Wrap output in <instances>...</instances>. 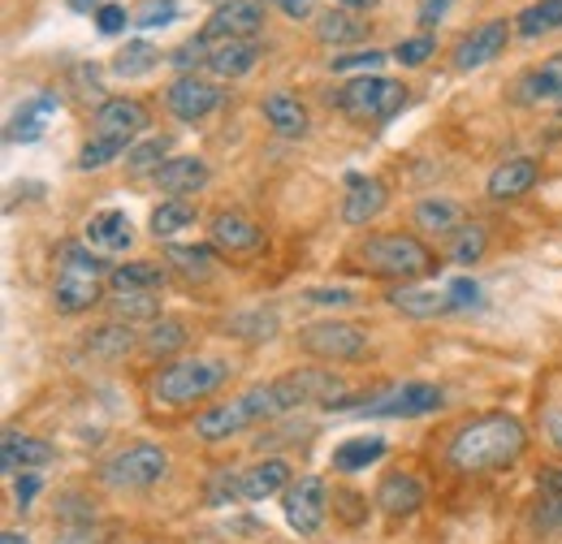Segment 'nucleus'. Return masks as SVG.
I'll list each match as a JSON object with an SVG mask.
<instances>
[{
	"label": "nucleus",
	"instance_id": "obj_1",
	"mask_svg": "<svg viewBox=\"0 0 562 544\" xmlns=\"http://www.w3.org/2000/svg\"><path fill=\"white\" fill-rule=\"evenodd\" d=\"M528 450V428L519 415H481L472 423H463L450 445H446V463L459 476H485V472H502L510 463H519Z\"/></svg>",
	"mask_w": 562,
	"mask_h": 544
},
{
	"label": "nucleus",
	"instance_id": "obj_2",
	"mask_svg": "<svg viewBox=\"0 0 562 544\" xmlns=\"http://www.w3.org/2000/svg\"><path fill=\"white\" fill-rule=\"evenodd\" d=\"M229 381V363L225 359H209V354H182L173 363H165L151 376V398L160 407H191L212 398L221 385Z\"/></svg>",
	"mask_w": 562,
	"mask_h": 544
},
{
	"label": "nucleus",
	"instance_id": "obj_3",
	"mask_svg": "<svg viewBox=\"0 0 562 544\" xmlns=\"http://www.w3.org/2000/svg\"><path fill=\"white\" fill-rule=\"evenodd\" d=\"M355 260L363 272L385 276V281H420L437 272L432 251L412 234H372L355 247Z\"/></svg>",
	"mask_w": 562,
	"mask_h": 544
},
{
	"label": "nucleus",
	"instance_id": "obj_4",
	"mask_svg": "<svg viewBox=\"0 0 562 544\" xmlns=\"http://www.w3.org/2000/svg\"><path fill=\"white\" fill-rule=\"evenodd\" d=\"M403 100H407V87L394 78H381V73H359L342 91L329 95V104H338L351 122H363V126L390 122L403 109Z\"/></svg>",
	"mask_w": 562,
	"mask_h": 544
},
{
	"label": "nucleus",
	"instance_id": "obj_5",
	"mask_svg": "<svg viewBox=\"0 0 562 544\" xmlns=\"http://www.w3.org/2000/svg\"><path fill=\"white\" fill-rule=\"evenodd\" d=\"M165 476H169V454L156 441L122 445L117 454H109L100 463V484L113 488V492H139V488L160 484Z\"/></svg>",
	"mask_w": 562,
	"mask_h": 544
},
{
	"label": "nucleus",
	"instance_id": "obj_6",
	"mask_svg": "<svg viewBox=\"0 0 562 544\" xmlns=\"http://www.w3.org/2000/svg\"><path fill=\"white\" fill-rule=\"evenodd\" d=\"M299 350L325 363H351L368 350V329L351 320H316L299 329Z\"/></svg>",
	"mask_w": 562,
	"mask_h": 544
},
{
	"label": "nucleus",
	"instance_id": "obj_7",
	"mask_svg": "<svg viewBox=\"0 0 562 544\" xmlns=\"http://www.w3.org/2000/svg\"><path fill=\"white\" fill-rule=\"evenodd\" d=\"M281 510H285L290 532L316 536L325 528V519H329V484L321 476H294L290 488L281 492Z\"/></svg>",
	"mask_w": 562,
	"mask_h": 544
},
{
	"label": "nucleus",
	"instance_id": "obj_8",
	"mask_svg": "<svg viewBox=\"0 0 562 544\" xmlns=\"http://www.w3.org/2000/svg\"><path fill=\"white\" fill-rule=\"evenodd\" d=\"M446 403V394L428 381H407V385H394V389H381L363 403V415H376V419H420Z\"/></svg>",
	"mask_w": 562,
	"mask_h": 544
},
{
	"label": "nucleus",
	"instance_id": "obj_9",
	"mask_svg": "<svg viewBox=\"0 0 562 544\" xmlns=\"http://www.w3.org/2000/svg\"><path fill=\"white\" fill-rule=\"evenodd\" d=\"M221 100H225V91H221L212 78H200V73H182V78H173L169 91H165V109H169L178 122H187V126H195V122H204L209 113H216Z\"/></svg>",
	"mask_w": 562,
	"mask_h": 544
},
{
	"label": "nucleus",
	"instance_id": "obj_10",
	"mask_svg": "<svg viewBox=\"0 0 562 544\" xmlns=\"http://www.w3.org/2000/svg\"><path fill=\"white\" fill-rule=\"evenodd\" d=\"M147 126H151V113L143 109L139 100H131V95H113V100H104V104L95 109V117H91V135L117 138V143H135Z\"/></svg>",
	"mask_w": 562,
	"mask_h": 544
},
{
	"label": "nucleus",
	"instance_id": "obj_11",
	"mask_svg": "<svg viewBox=\"0 0 562 544\" xmlns=\"http://www.w3.org/2000/svg\"><path fill=\"white\" fill-rule=\"evenodd\" d=\"M265 26L260 0H225L216 4L204 22V39H256Z\"/></svg>",
	"mask_w": 562,
	"mask_h": 544
},
{
	"label": "nucleus",
	"instance_id": "obj_12",
	"mask_svg": "<svg viewBox=\"0 0 562 544\" xmlns=\"http://www.w3.org/2000/svg\"><path fill=\"white\" fill-rule=\"evenodd\" d=\"M260 419H256V410L247 407V398L238 394V398H229V403H221V407H209L195 415V437L200 441H209V445H221V441H229V437H238V432H247V428H256Z\"/></svg>",
	"mask_w": 562,
	"mask_h": 544
},
{
	"label": "nucleus",
	"instance_id": "obj_13",
	"mask_svg": "<svg viewBox=\"0 0 562 544\" xmlns=\"http://www.w3.org/2000/svg\"><path fill=\"white\" fill-rule=\"evenodd\" d=\"M506 39H510V22H485V26H476L472 35H463L459 39V48H454V69H481L497 61L502 57V48H506Z\"/></svg>",
	"mask_w": 562,
	"mask_h": 544
},
{
	"label": "nucleus",
	"instance_id": "obj_14",
	"mask_svg": "<svg viewBox=\"0 0 562 544\" xmlns=\"http://www.w3.org/2000/svg\"><path fill=\"white\" fill-rule=\"evenodd\" d=\"M376 510L390 514V519H412L424 510V484L412 472H390V476L376 484Z\"/></svg>",
	"mask_w": 562,
	"mask_h": 544
},
{
	"label": "nucleus",
	"instance_id": "obj_15",
	"mask_svg": "<svg viewBox=\"0 0 562 544\" xmlns=\"http://www.w3.org/2000/svg\"><path fill=\"white\" fill-rule=\"evenodd\" d=\"M510 100L524 104V109H532V104H550V100H559L562 104V53H554L550 61H541V66L528 69V73H519L515 87H510Z\"/></svg>",
	"mask_w": 562,
	"mask_h": 544
},
{
	"label": "nucleus",
	"instance_id": "obj_16",
	"mask_svg": "<svg viewBox=\"0 0 562 544\" xmlns=\"http://www.w3.org/2000/svg\"><path fill=\"white\" fill-rule=\"evenodd\" d=\"M390 204V186L381 178L368 173H351L347 178V200H342V220L347 225H368L372 216H381Z\"/></svg>",
	"mask_w": 562,
	"mask_h": 544
},
{
	"label": "nucleus",
	"instance_id": "obj_17",
	"mask_svg": "<svg viewBox=\"0 0 562 544\" xmlns=\"http://www.w3.org/2000/svg\"><path fill=\"white\" fill-rule=\"evenodd\" d=\"M209 234H212V247H216V251H229V256H247V251H256V247L265 242V229H260L251 216H243V212H221V216H212Z\"/></svg>",
	"mask_w": 562,
	"mask_h": 544
},
{
	"label": "nucleus",
	"instance_id": "obj_18",
	"mask_svg": "<svg viewBox=\"0 0 562 544\" xmlns=\"http://www.w3.org/2000/svg\"><path fill=\"white\" fill-rule=\"evenodd\" d=\"M209 182H212V169H209V160H200V156H173V160H165L160 173H156V186H160L165 195H173V200H187V195L204 191Z\"/></svg>",
	"mask_w": 562,
	"mask_h": 544
},
{
	"label": "nucleus",
	"instance_id": "obj_19",
	"mask_svg": "<svg viewBox=\"0 0 562 544\" xmlns=\"http://www.w3.org/2000/svg\"><path fill=\"white\" fill-rule=\"evenodd\" d=\"M87 247L91 251H100V256H117V251H131V242H135V225H131V216L126 212H117V207H109V212H95L91 220H87Z\"/></svg>",
	"mask_w": 562,
	"mask_h": 544
},
{
	"label": "nucleus",
	"instance_id": "obj_20",
	"mask_svg": "<svg viewBox=\"0 0 562 544\" xmlns=\"http://www.w3.org/2000/svg\"><path fill=\"white\" fill-rule=\"evenodd\" d=\"M532 186H537V160H528V156H510V160H502V165L490 173V182H485V191H490L493 204H510V200L528 195Z\"/></svg>",
	"mask_w": 562,
	"mask_h": 544
},
{
	"label": "nucleus",
	"instance_id": "obj_21",
	"mask_svg": "<svg viewBox=\"0 0 562 544\" xmlns=\"http://www.w3.org/2000/svg\"><path fill=\"white\" fill-rule=\"evenodd\" d=\"M53 463V445L40 437H22V432H4L0 441V472L4 476H22L31 467H48Z\"/></svg>",
	"mask_w": 562,
	"mask_h": 544
},
{
	"label": "nucleus",
	"instance_id": "obj_22",
	"mask_svg": "<svg viewBox=\"0 0 562 544\" xmlns=\"http://www.w3.org/2000/svg\"><path fill=\"white\" fill-rule=\"evenodd\" d=\"M290 463H281V458H265V463H256V467H247V472H238V497L243 501H265V497H278L290 488Z\"/></svg>",
	"mask_w": 562,
	"mask_h": 544
},
{
	"label": "nucleus",
	"instance_id": "obj_23",
	"mask_svg": "<svg viewBox=\"0 0 562 544\" xmlns=\"http://www.w3.org/2000/svg\"><path fill=\"white\" fill-rule=\"evenodd\" d=\"M385 303H390L394 311L412 316V320H437V316H450V311H454V303H450L446 290H412V285H394V290L385 294Z\"/></svg>",
	"mask_w": 562,
	"mask_h": 544
},
{
	"label": "nucleus",
	"instance_id": "obj_24",
	"mask_svg": "<svg viewBox=\"0 0 562 544\" xmlns=\"http://www.w3.org/2000/svg\"><path fill=\"white\" fill-rule=\"evenodd\" d=\"M260 61V44L256 39H212L209 69L216 78H247Z\"/></svg>",
	"mask_w": 562,
	"mask_h": 544
},
{
	"label": "nucleus",
	"instance_id": "obj_25",
	"mask_svg": "<svg viewBox=\"0 0 562 544\" xmlns=\"http://www.w3.org/2000/svg\"><path fill=\"white\" fill-rule=\"evenodd\" d=\"M260 113H265V122H269L281 138L307 135V109H303L299 95H290V91H269L265 104H260Z\"/></svg>",
	"mask_w": 562,
	"mask_h": 544
},
{
	"label": "nucleus",
	"instance_id": "obj_26",
	"mask_svg": "<svg viewBox=\"0 0 562 544\" xmlns=\"http://www.w3.org/2000/svg\"><path fill=\"white\" fill-rule=\"evenodd\" d=\"M53 303H57V311H61V316L91 311V307L100 303V281H95V276H78V272H57Z\"/></svg>",
	"mask_w": 562,
	"mask_h": 544
},
{
	"label": "nucleus",
	"instance_id": "obj_27",
	"mask_svg": "<svg viewBox=\"0 0 562 544\" xmlns=\"http://www.w3.org/2000/svg\"><path fill=\"white\" fill-rule=\"evenodd\" d=\"M187 341H191V329H187V320H178V316H160V320H151V329L143 333V350H147L151 359H165V363H173V359H182Z\"/></svg>",
	"mask_w": 562,
	"mask_h": 544
},
{
	"label": "nucleus",
	"instance_id": "obj_28",
	"mask_svg": "<svg viewBox=\"0 0 562 544\" xmlns=\"http://www.w3.org/2000/svg\"><path fill=\"white\" fill-rule=\"evenodd\" d=\"M113 294H156L165 285V269L147 264V260H131V264H113L109 272Z\"/></svg>",
	"mask_w": 562,
	"mask_h": 544
},
{
	"label": "nucleus",
	"instance_id": "obj_29",
	"mask_svg": "<svg viewBox=\"0 0 562 544\" xmlns=\"http://www.w3.org/2000/svg\"><path fill=\"white\" fill-rule=\"evenodd\" d=\"M82 345H87L91 359H126V354H131L135 345H143V341H135V329H131V325H117V320H113V325L91 329Z\"/></svg>",
	"mask_w": 562,
	"mask_h": 544
},
{
	"label": "nucleus",
	"instance_id": "obj_30",
	"mask_svg": "<svg viewBox=\"0 0 562 544\" xmlns=\"http://www.w3.org/2000/svg\"><path fill=\"white\" fill-rule=\"evenodd\" d=\"M385 458V437H351V441H342L338 450H334V472H363V467H372V463H381Z\"/></svg>",
	"mask_w": 562,
	"mask_h": 544
},
{
	"label": "nucleus",
	"instance_id": "obj_31",
	"mask_svg": "<svg viewBox=\"0 0 562 544\" xmlns=\"http://www.w3.org/2000/svg\"><path fill=\"white\" fill-rule=\"evenodd\" d=\"M416 225H420L424 234H454L459 225H463V212H459V204L454 200H441V195H428V200H420L416 204Z\"/></svg>",
	"mask_w": 562,
	"mask_h": 544
},
{
	"label": "nucleus",
	"instance_id": "obj_32",
	"mask_svg": "<svg viewBox=\"0 0 562 544\" xmlns=\"http://www.w3.org/2000/svg\"><path fill=\"white\" fill-rule=\"evenodd\" d=\"M57 272H78V276H95V281H109L113 264H104L100 251H91L87 242H66L61 256H57Z\"/></svg>",
	"mask_w": 562,
	"mask_h": 544
},
{
	"label": "nucleus",
	"instance_id": "obj_33",
	"mask_svg": "<svg viewBox=\"0 0 562 544\" xmlns=\"http://www.w3.org/2000/svg\"><path fill=\"white\" fill-rule=\"evenodd\" d=\"M156 66H160V48H156L151 39H131V44L113 57V73H117V78H143V73H151Z\"/></svg>",
	"mask_w": 562,
	"mask_h": 544
},
{
	"label": "nucleus",
	"instance_id": "obj_34",
	"mask_svg": "<svg viewBox=\"0 0 562 544\" xmlns=\"http://www.w3.org/2000/svg\"><path fill=\"white\" fill-rule=\"evenodd\" d=\"M316 35H321V44H334V48L338 44H359L363 39V22L351 9H329V13H321Z\"/></svg>",
	"mask_w": 562,
	"mask_h": 544
},
{
	"label": "nucleus",
	"instance_id": "obj_35",
	"mask_svg": "<svg viewBox=\"0 0 562 544\" xmlns=\"http://www.w3.org/2000/svg\"><path fill=\"white\" fill-rule=\"evenodd\" d=\"M195 216H200V212H195V204H191V200H165V204L151 212V234L169 242L173 234L191 229V225H195Z\"/></svg>",
	"mask_w": 562,
	"mask_h": 544
},
{
	"label": "nucleus",
	"instance_id": "obj_36",
	"mask_svg": "<svg viewBox=\"0 0 562 544\" xmlns=\"http://www.w3.org/2000/svg\"><path fill=\"white\" fill-rule=\"evenodd\" d=\"M515 26H519L524 39H537L546 31H562V0H537V4H528L515 18Z\"/></svg>",
	"mask_w": 562,
	"mask_h": 544
},
{
	"label": "nucleus",
	"instance_id": "obj_37",
	"mask_svg": "<svg viewBox=\"0 0 562 544\" xmlns=\"http://www.w3.org/2000/svg\"><path fill=\"white\" fill-rule=\"evenodd\" d=\"M165 260L178 272L204 281V276H212V269H216V247H182V242H169V247H165Z\"/></svg>",
	"mask_w": 562,
	"mask_h": 544
},
{
	"label": "nucleus",
	"instance_id": "obj_38",
	"mask_svg": "<svg viewBox=\"0 0 562 544\" xmlns=\"http://www.w3.org/2000/svg\"><path fill=\"white\" fill-rule=\"evenodd\" d=\"M485 251H490V234H485V225H459V229L450 234V260H454V264L472 269Z\"/></svg>",
	"mask_w": 562,
	"mask_h": 544
},
{
	"label": "nucleus",
	"instance_id": "obj_39",
	"mask_svg": "<svg viewBox=\"0 0 562 544\" xmlns=\"http://www.w3.org/2000/svg\"><path fill=\"white\" fill-rule=\"evenodd\" d=\"M109 311L117 325H139V320H160V303L156 294H113Z\"/></svg>",
	"mask_w": 562,
	"mask_h": 544
},
{
	"label": "nucleus",
	"instance_id": "obj_40",
	"mask_svg": "<svg viewBox=\"0 0 562 544\" xmlns=\"http://www.w3.org/2000/svg\"><path fill=\"white\" fill-rule=\"evenodd\" d=\"M169 160V138H143L126 151V169L131 173H160V165Z\"/></svg>",
	"mask_w": 562,
	"mask_h": 544
},
{
	"label": "nucleus",
	"instance_id": "obj_41",
	"mask_svg": "<svg viewBox=\"0 0 562 544\" xmlns=\"http://www.w3.org/2000/svg\"><path fill=\"white\" fill-rule=\"evenodd\" d=\"M131 151V143H117V138H87L82 143V151H78V169H104V165H113L117 156H126Z\"/></svg>",
	"mask_w": 562,
	"mask_h": 544
},
{
	"label": "nucleus",
	"instance_id": "obj_42",
	"mask_svg": "<svg viewBox=\"0 0 562 544\" xmlns=\"http://www.w3.org/2000/svg\"><path fill=\"white\" fill-rule=\"evenodd\" d=\"M229 333L243 341H269L278 333V316L273 311H243L229 320Z\"/></svg>",
	"mask_w": 562,
	"mask_h": 544
},
{
	"label": "nucleus",
	"instance_id": "obj_43",
	"mask_svg": "<svg viewBox=\"0 0 562 544\" xmlns=\"http://www.w3.org/2000/svg\"><path fill=\"white\" fill-rule=\"evenodd\" d=\"M385 61H390V57H385L381 48H368V53H342V57H334L329 69H334V73H351V69H359V73H376Z\"/></svg>",
	"mask_w": 562,
	"mask_h": 544
},
{
	"label": "nucleus",
	"instance_id": "obj_44",
	"mask_svg": "<svg viewBox=\"0 0 562 544\" xmlns=\"http://www.w3.org/2000/svg\"><path fill=\"white\" fill-rule=\"evenodd\" d=\"M209 53H212V39L204 35H195V39H187L182 48H173V66L182 69V73H195V66H209Z\"/></svg>",
	"mask_w": 562,
	"mask_h": 544
},
{
	"label": "nucleus",
	"instance_id": "obj_45",
	"mask_svg": "<svg viewBox=\"0 0 562 544\" xmlns=\"http://www.w3.org/2000/svg\"><path fill=\"white\" fill-rule=\"evenodd\" d=\"M173 18H178V0H147L135 13V26L139 31H156V26H169Z\"/></svg>",
	"mask_w": 562,
	"mask_h": 544
},
{
	"label": "nucleus",
	"instance_id": "obj_46",
	"mask_svg": "<svg viewBox=\"0 0 562 544\" xmlns=\"http://www.w3.org/2000/svg\"><path fill=\"white\" fill-rule=\"evenodd\" d=\"M432 53H437L432 35H416V39H403V44L394 48V61H403L407 69H416V66H424Z\"/></svg>",
	"mask_w": 562,
	"mask_h": 544
},
{
	"label": "nucleus",
	"instance_id": "obj_47",
	"mask_svg": "<svg viewBox=\"0 0 562 544\" xmlns=\"http://www.w3.org/2000/svg\"><path fill=\"white\" fill-rule=\"evenodd\" d=\"M40 135H44V113H35V104L9 122V143H35Z\"/></svg>",
	"mask_w": 562,
	"mask_h": 544
},
{
	"label": "nucleus",
	"instance_id": "obj_48",
	"mask_svg": "<svg viewBox=\"0 0 562 544\" xmlns=\"http://www.w3.org/2000/svg\"><path fill=\"white\" fill-rule=\"evenodd\" d=\"M303 303H312V307H355L359 298H355V290H342V285H316V290H303Z\"/></svg>",
	"mask_w": 562,
	"mask_h": 544
},
{
	"label": "nucleus",
	"instance_id": "obj_49",
	"mask_svg": "<svg viewBox=\"0 0 562 544\" xmlns=\"http://www.w3.org/2000/svg\"><path fill=\"white\" fill-rule=\"evenodd\" d=\"M446 294H450L454 311H463V307H476V303H481V285H476L472 276H454V281L446 285Z\"/></svg>",
	"mask_w": 562,
	"mask_h": 544
},
{
	"label": "nucleus",
	"instance_id": "obj_50",
	"mask_svg": "<svg viewBox=\"0 0 562 544\" xmlns=\"http://www.w3.org/2000/svg\"><path fill=\"white\" fill-rule=\"evenodd\" d=\"M57 510H61V519H66V528H70V523H95V506H91V501H87V497H61V501H57Z\"/></svg>",
	"mask_w": 562,
	"mask_h": 544
},
{
	"label": "nucleus",
	"instance_id": "obj_51",
	"mask_svg": "<svg viewBox=\"0 0 562 544\" xmlns=\"http://www.w3.org/2000/svg\"><path fill=\"white\" fill-rule=\"evenodd\" d=\"M126 22H131V18H126V4H117V0H109V4L95 13V26H100V35H117Z\"/></svg>",
	"mask_w": 562,
	"mask_h": 544
},
{
	"label": "nucleus",
	"instance_id": "obj_52",
	"mask_svg": "<svg viewBox=\"0 0 562 544\" xmlns=\"http://www.w3.org/2000/svg\"><path fill=\"white\" fill-rule=\"evenodd\" d=\"M57 544H100V532H95V523H70L57 532Z\"/></svg>",
	"mask_w": 562,
	"mask_h": 544
},
{
	"label": "nucleus",
	"instance_id": "obj_53",
	"mask_svg": "<svg viewBox=\"0 0 562 544\" xmlns=\"http://www.w3.org/2000/svg\"><path fill=\"white\" fill-rule=\"evenodd\" d=\"M537 488H541V501H562V467H546L537 476Z\"/></svg>",
	"mask_w": 562,
	"mask_h": 544
},
{
	"label": "nucleus",
	"instance_id": "obj_54",
	"mask_svg": "<svg viewBox=\"0 0 562 544\" xmlns=\"http://www.w3.org/2000/svg\"><path fill=\"white\" fill-rule=\"evenodd\" d=\"M537 528L562 532V501H541V506H537Z\"/></svg>",
	"mask_w": 562,
	"mask_h": 544
},
{
	"label": "nucleus",
	"instance_id": "obj_55",
	"mask_svg": "<svg viewBox=\"0 0 562 544\" xmlns=\"http://www.w3.org/2000/svg\"><path fill=\"white\" fill-rule=\"evenodd\" d=\"M35 492H40V476H26V472L13 476V501H18V506H31Z\"/></svg>",
	"mask_w": 562,
	"mask_h": 544
},
{
	"label": "nucleus",
	"instance_id": "obj_56",
	"mask_svg": "<svg viewBox=\"0 0 562 544\" xmlns=\"http://www.w3.org/2000/svg\"><path fill=\"white\" fill-rule=\"evenodd\" d=\"M273 4H278L285 18H294V22L299 18H312V9H316V0H273Z\"/></svg>",
	"mask_w": 562,
	"mask_h": 544
},
{
	"label": "nucleus",
	"instance_id": "obj_57",
	"mask_svg": "<svg viewBox=\"0 0 562 544\" xmlns=\"http://www.w3.org/2000/svg\"><path fill=\"white\" fill-rule=\"evenodd\" d=\"M546 437H550L554 450H562V407H554L546 415Z\"/></svg>",
	"mask_w": 562,
	"mask_h": 544
},
{
	"label": "nucleus",
	"instance_id": "obj_58",
	"mask_svg": "<svg viewBox=\"0 0 562 544\" xmlns=\"http://www.w3.org/2000/svg\"><path fill=\"white\" fill-rule=\"evenodd\" d=\"M446 4H450V0H424V4H420V26H432V22L446 13Z\"/></svg>",
	"mask_w": 562,
	"mask_h": 544
},
{
	"label": "nucleus",
	"instance_id": "obj_59",
	"mask_svg": "<svg viewBox=\"0 0 562 544\" xmlns=\"http://www.w3.org/2000/svg\"><path fill=\"white\" fill-rule=\"evenodd\" d=\"M109 0H70V9L74 13H100Z\"/></svg>",
	"mask_w": 562,
	"mask_h": 544
},
{
	"label": "nucleus",
	"instance_id": "obj_60",
	"mask_svg": "<svg viewBox=\"0 0 562 544\" xmlns=\"http://www.w3.org/2000/svg\"><path fill=\"white\" fill-rule=\"evenodd\" d=\"M338 4H342V9H351V13H359V9H376L381 0H338Z\"/></svg>",
	"mask_w": 562,
	"mask_h": 544
},
{
	"label": "nucleus",
	"instance_id": "obj_61",
	"mask_svg": "<svg viewBox=\"0 0 562 544\" xmlns=\"http://www.w3.org/2000/svg\"><path fill=\"white\" fill-rule=\"evenodd\" d=\"M0 544H31V541H26L22 532H4V536H0Z\"/></svg>",
	"mask_w": 562,
	"mask_h": 544
},
{
	"label": "nucleus",
	"instance_id": "obj_62",
	"mask_svg": "<svg viewBox=\"0 0 562 544\" xmlns=\"http://www.w3.org/2000/svg\"><path fill=\"white\" fill-rule=\"evenodd\" d=\"M122 544H147V541H122Z\"/></svg>",
	"mask_w": 562,
	"mask_h": 544
}]
</instances>
